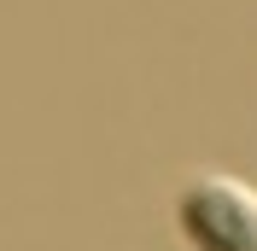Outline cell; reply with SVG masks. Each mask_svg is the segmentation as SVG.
Here are the masks:
<instances>
[{"instance_id": "obj_1", "label": "cell", "mask_w": 257, "mask_h": 251, "mask_svg": "<svg viewBox=\"0 0 257 251\" xmlns=\"http://www.w3.org/2000/svg\"><path fill=\"white\" fill-rule=\"evenodd\" d=\"M176 228L193 251H257V187L228 170H193L176 187Z\"/></svg>"}]
</instances>
